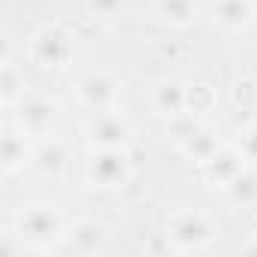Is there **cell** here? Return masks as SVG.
I'll return each mask as SVG.
<instances>
[{
    "label": "cell",
    "instance_id": "cell-1",
    "mask_svg": "<svg viewBox=\"0 0 257 257\" xmlns=\"http://www.w3.org/2000/svg\"><path fill=\"white\" fill-rule=\"evenodd\" d=\"M16 236L28 251H37V254L61 251L67 236V221L55 206L31 203L16 215Z\"/></svg>",
    "mask_w": 257,
    "mask_h": 257
},
{
    "label": "cell",
    "instance_id": "cell-2",
    "mask_svg": "<svg viewBox=\"0 0 257 257\" xmlns=\"http://www.w3.org/2000/svg\"><path fill=\"white\" fill-rule=\"evenodd\" d=\"M215 245V224L203 212H179L167 224V248L176 254H200Z\"/></svg>",
    "mask_w": 257,
    "mask_h": 257
},
{
    "label": "cell",
    "instance_id": "cell-3",
    "mask_svg": "<svg viewBox=\"0 0 257 257\" xmlns=\"http://www.w3.org/2000/svg\"><path fill=\"white\" fill-rule=\"evenodd\" d=\"M85 179L94 188H121L131 179V158L124 149H94L85 164Z\"/></svg>",
    "mask_w": 257,
    "mask_h": 257
},
{
    "label": "cell",
    "instance_id": "cell-4",
    "mask_svg": "<svg viewBox=\"0 0 257 257\" xmlns=\"http://www.w3.org/2000/svg\"><path fill=\"white\" fill-rule=\"evenodd\" d=\"M13 118L28 137H46L49 127L58 118V103L43 94H22V100L13 106Z\"/></svg>",
    "mask_w": 257,
    "mask_h": 257
},
{
    "label": "cell",
    "instance_id": "cell-5",
    "mask_svg": "<svg viewBox=\"0 0 257 257\" xmlns=\"http://www.w3.org/2000/svg\"><path fill=\"white\" fill-rule=\"evenodd\" d=\"M73 55V34L64 28V25H49L43 28L34 43H31V58L40 64V67H64Z\"/></svg>",
    "mask_w": 257,
    "mask_h": 257
},
{
    "label": "cell",
    "instance_id": "cell-6",
    "mask_svg": "<svg viewBox=\"0 0 257 257\" xmlns=\"http://www.w3.org/2000/svg\"><path fill=\"white\" fill-rule=\"evenodd\" d=\"M85 137L91 149H124L127 140H131V124L118 109L94 112V118L85 127Z\"/></svg>",
    "mask_w": 257,
    "mask_h": 257
},
{
    "label": "cell",
    "instance_id": "cell-7",
    "mask_svg": "<svg viewBox=\"0 0 257 257\" xmlns=\"http://www.w3.org/2000/svg\"><path fill=\"white\" fill-rule=\"evenodd\" d=\"M109 239H112L109 224H103L97 218H79L76 224L67 227L64 248L73 254H103L109 248Z\"/></svg>",
    "mask_w": 257,
    "mask_h": 257
},
{
    "label": "cell",
    "instance_id": "cell-8",
    "mask_svg": "<svg viewBox=\"0 0 257 257\" xmlns=\"http://www.w3.org/2000/svg\"><path fill=\"white\" fill-rule=\"evenodd\" d=\"M76 94L85 109L106 112V109H115V103H118V82L106 73H91V76L79 79Z\"/></svg>",
    "mask_w": 257,
    "mask_h": 257
},
{
    "label": "cell",
    "instance_id": "cell-9",
    "mask_svg": "<svg viewBox=\"0 0 257 257\" xmlns=\"http://www.w3.org/2000/svg\"><path fill=\"white\" fill-rule=\"evenodd\" d=\"M25 131L16 124H7V131H4V143H0V167H4V173L7 176H13V173H19V170H25L28 164H31V158H34V149L25 143Z\"/></svg>",
    "mask_w": 257,
    "mask_h": 257
},
{
    "label": "cell",
    "instance_id": "cell-10",
    "mask_svg": "<svg viewBox=\"0 0 257 257\" xmlns=\"http://www.w3.org/2000/svg\"><path fill=\"white\" fill-rule=\"evenodd\" d=\"M203 170H206V179L209 182H215V185H221V188H227L242 170H245V158H242V152L239 149H230V146H221L206 164H203Z\"/></svg>",
    "mask_w": 257,
    "mask_h": 257
},
{
    "label": "cell",
    "instance_id": "cell-11",
    "mask_svg": "<svg viewBox=\"0 0 257 257\" xmlns=\"http://www.w3.org/2000/svg\"><path fill=\"white\" fill-rule=\"evenodd\" d=\"M212 19L224 31H242L254 19V0H212Z\"/></svg>",
    "mask_w": 257,
    "mask_h": 257
},
{
    "label": "cell",
    "instance_id": "cell-12",
    "mask_svg": "<svg viewBox=\"0 0 257 257\" xmlns=\"http://www.w3.org/2000/svg\"><path fill=\"white\" fill-rule=\"evenodd\" d=\"M31 167L40 173V176H49V179H55V176H61L64 170H67V152H64V146L58 143V140H49V143H40L37 149H34V158H31Z\"/></svg>",
    "mask_w": 257,
    "mask_h": 257
},
{
    "label": "cell",
    "instance_id": "cell-13",
    "mask_svg": "<svg viewBox=\"0 0 257 257\" xmlns=\"http://www.w3.org/2000/svg\"><path fill=\"white\" fill-rule=\"evenodd\" d=\"M152 106L161 115L176 118V115L188 112V88H182L179 82H161L152 94Z\"/></svg>",
    "mask_w": 257,
    "mask_h": 257
},
{
    "label": "cell",
    "instance_id": "cell-14",
    "mask_svg": "<svg viewBox=\"0 0 257 257\" xmlns=\"http://www.w3.org/2000/svg\"><path fill=\"white\" fill-rule=\"evenodd\" d=\"M158 16L176 28H188L197 19V0H158L155 4Z\"/></svg>",
    "mask_w": 257,
    "mask_h": 257
},
{
    "label": "cell",
    "instance_id": "cell-15",
    "mask_svg": "<svg viewBox=\"0 0 257 257\" xmlns=\"http://www.w3.org/2000/svg\"><path fill=\"white\" fill-rule=\"evenodd\" d=\"M179 149H182L188 158H194L197 164H206V161H209V158H212V155L221 149V143H218V140H215L209 131H203V127H200V131H197L191 140H185Z\"/></svg>",
    "mask_w": 257,
    "mask_h": 257
},
{
    "label": "cell",
    "instance_id": "cell-16",
    "mask_svg": "<svg viewBox=\"0 0 257 257\" xmlns=\"http://www.w3.org/2000/svg\"><path fill=\"white\" fill-rule=\"evenodd\" d=\"M224 191H227V197H230L233 203L251 206V203L257 200V173H254V170H242Z\"/></svg>",
    "mask_w": 257,
    "mask_h": 257
},
{
    "label": "cell",
    "instance_id": "cell-17",
    "mask_svg": "<svg viewBox=\"0 0 257 257\" xmlns=\"http://www.w3.org/2000/svg\"><path fill=\"white\" fill-rule=\"evenodd\" d=\"M0 88H4V106H16L25 94V79L19 73V67L7 58L4 61V76H0Z\"/></svg>",
    "mask_w": 257,
    "mask_h": 257
},
{
    "label": "cell",
    "instance_id": "cell-18",
    "mask_svg": "<svg viewBox=\"0 0 257 257\" xmlns=\"http://www.w3.org/2000/svg\"><path fill=\"white\" fill-rule=\"evenodd\" d=\"M233 100H236V106L251 109L257 103V79H239L233 88Z\"/></svg>",
    "mask_w": 257,
    "mask_h": 257
},
{
    "label": "cell",
    "instance_id": "cell-19",
    "mask_svg": "<svg viewBox=\"0 0 257 257\" xmlns=\"http://www.w3.org/2000/svg\"><path fill=\"white\" fill-rule=\"evenodd\" d=\"M239 152L248 164H257V121L248 124L242 131V140H239Z\"/></svg>",
    "mask_w": 257,
    "mask_h": 257
},
{
    "label": "cell",
    "instance_id": "cell-20",
    "mask_svg": "<svg viewBox=\"0 0 257 257\" xmlns=\"http://www.w3.org/2000/svg\"><path fill=\"white\" fill-rule=\"evenodd\" d=\"M88 7H91L94 16H100V19H112V16L124 7V0H88Z\"/></svg>",
    "mask_w": 257,
    "mask_h": 257
}]
</instances>
